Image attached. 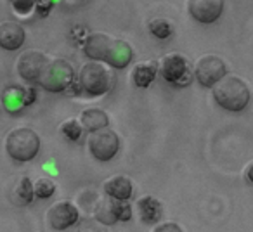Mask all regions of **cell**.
I'll return each mask as SVG.
<instances>
[{
    "mask_svg": "<svg viewBox=\"0 0 253 232\" xmlns=\"http://www.w3.org/2000/svg\"><path fill=\"white\" fill-rule=\"evenodd\" d=\"M84 50L87 54V57H90L92 61L109 64L111 68L122 70L126 64H130L134 52L132 47L123 40L111 39L106 33H90L87 35L84 43Z\"/></svg>",
    "mask_w": 253,
    "mask_h": 232,
    "instance_id": "6da1fadb",
    "label": "cell"
},
{
    "mask_svg": "<svg viewBox=\"0 0 253 232\" xmlns=\"http://www.w3.org/2000/svg\"><path fill=\"white\" fill-rule=\"evenodd\" d=\"M211 88H213V97L217 104L232 113L243 111L252 99L248 85L236 75H225Z\"/></svg>",
    "mask_w": 253,
    "mask_h": 232,
    "instance_id": "7a4b0ae2",
    "label": "cell"
},
{
    "mask_svg": "<svg viewBox=\"0 0 253 232\" xmlns=\"http://www.w3.org/2000/svg\"><path fill=\"white\" fill-rule=\"evenodd\" d=\"M5 151L14 161H32L40 151V137L33 128L19 127L5 137Z\"/></svg>",
    "mask_w": 253,
    "mask_h": 232,
    "instance_id": "3957f363",
    "label": "cell"
},
{
    "mask_svg": "<svg viewBox=\"0 0 253 232\" xmlns=\"http://www.w3.org/2000/svg\"><path fill=\"white\" fill-rule=\"evenodd\" d=\"M75 81L73 66L66 59H50L47 68L43 70L42 77L39 80V85L47 92L59 94L66 92Z\"/></svg>",
    "mask_w": 253,
    "mask_h": 232,
    "instance_id": "277c9868",
    "label": "cell"
},
{
    "mask_svg": "<svg viewBox=\"0 0 253 232\" xmlns=\"http://www.w3.org/2000/svg\"><path fill=\"white\" fill-rule=\"evenodd\" d=\"M78 83L84 92H88L90 95H102L111 88L113 77L101 63H90L84 64L78 75Z\"/></svg>",
    "mask_w": 253,
    "mask_h": 232,
    "instance_id": "5b68a950",
    "label": "cell"
},
{
    "mask_svg": "<svg viewBox=\"0 0 253 232\" xmlns=\"http://www.w3.org/2000/svg\"><path fill=\"white\" fill-rule=\"evenodd\" d=\"M158 73L165 78V81L177 87H186L193 80V75L187 68V59L180 54H167L158 61Z\"/></svg>",
    "mask_w": 253,
    "mask_h": 232,
    "instance_id": "8992f818",
    "label": "cell"
},
{
    "mask_svg": "<svg viewBox=\"0 0 253 232\" xmlns=\"http://www.w3.org/2000/svg\"><path fill=\"white\" fill-rule=\"evenodd\" d=\"M88 149L90 155L97 161H109L113 159L120 151V137L115 130L111 128H102L88 137Z\"/></svg>",
    "mask_w": 253,
    "mask_h": 232,
    "instance_id": "52a82bcc",
    "label": "cell"
},
{
    "mask_svg": "<svg viewBox=\"0 0 253 232\" xmlns=\"http://www.w3.org/2000/svg\"><path fill=\"white\" fill-rule=\"evenodd\" d=\"M227 75V66H225L224 59L218 56H203L196 61L194 64V78L200 81L201 87L211 88L217 81Z\"/></svg>",
    "mask_w": 253,
    "mask_h": 232,
    "instance_id": "ba28073f",
    "label": "cell"
},
{
    "mask_svg": "<svg viewBox=\"0 0 253 232\" xmlns=\"http://www.w3.org/2000/svg\"><path fill=\"white\" fill-rule=\"evenodd\" d=\"M49 61H50L49 57L43 52H40V50H26V52H23L18 57L16 70H18V75L23 80L32 81V83H39L40 77H42Z\"/></svg>",
    "mask_w": 253,
    "mask_h": 232,
    "instance_id": "9c48e42d",
    "label": "cell"
},
{
    "mask_svg": "<svg viewBox=\"0 0 253 232\" xmlns=\"http://www.w3.org/2000/svg\"><path fill=\"white\" fill-rule=\"evenodd\" d=\"M37 99V92L33 87H19V85H11L4 88L0 94V104L4 106L7 113H19L26 106L33 104Z\"/></svg>",
    "mask_w": 253,
    "mask_h": 232,
    "instance_id": "30bf717a",
    "label": "cell"
},
{
    "mask_svg": "<svg viewBox=\"0 0 253 232\" xmlns=\"http://www.w3.org/2000/svg\"><path fill=\"white\" fill-rule=\"evenodd\" d=\"M80 220V211L71 201H59L47 211V222L54 231H64L73 227Z\"/></svg>",
    "mask_w": 253,
    "mask_h": 232,
    "instance_id": "8fae6325",
    "label": "cell"
},
{
    "mask_svg": "<svg viewBox=\"0 0 253 232\" xmlns=\"http://www.w3.org/2000/svg\"><path fill=\"white\" fill-rule=\"evenodd\" d=\"M187 7L196 21L203 25H211L220 18L224 11V2L222 0H191Z\"/></svg>",
    "mask_w": 253,
    "mask_h": 232,
    "instance_id": "7c38bea8",
    "label": "cell"
},
{
    "mask_svg": "<svg viewBox=\"0 0 253 232\" xmlns=\"http://www.w3.org/2000/svg\"><path fill=\"white\" fill-rule=\"evenodd\" d=\"M26 33L19 23L4 21L0 23V47L4 50H18L25 43Z\"/></svg>",
    "mask_w": 253,
    "mask_h": 232,
    "instance_id": "4fadbf2b",
    "label": "cell"
},
{
    "mask_svg": "<svg viewBox=\"0 0 253 232\" xmlns=\"http://www.w3.org/2000/svg\"><path fill=\"white\" fill-rule=\"evenodd\" d=\"M106 196L116 201H128L134 193V186H132L130 179H126L123 175H113L102 184Z\"/></svg>",
    "mask_w": 253,
    "mask_h": 232,
    "instance_id": "5bb4252c",
    "label": "cell"
},
{
    "mask_svg": "<svg viewBox=\"0 0 253 232\" xmlns=\"http://www.w3.org/2000/svg\"><path fill=\"white\" fill-rule=\"evenodd\" d=\"M78 123L82 125V128H84L85 132L94 134V132L102 130V128H108L109 118L102 109L92 108V109H85V111H82Z\"/></svg>",
    "mask_w": 253,
    "mask_h": 232,
    "instance_id": "9a60e30c",
    "label": "cell"
},
{
    "mask_svg": "<svg viewBox=\"0 0 253 232\" xmlns=\"http://www.w3.org/2000/svg\"><path fill=\"white\" fill-rule=\"evenodd\" d=\"M158 61H144V63H139L137 66L132 71V80H134L135 87L146 88L155 81L156 75H158Z\"/></svg>",
    "mask_w": 253,
    "mask_h": 232,
    "instance_id": "2e32d148",
    "label": "cell"
},
{
    "mask_svg": "<svg viewBox=\"0 0 253 232\" xmlns=\"http://www.w3.org/2000/svg\"><path fill=\"white\" fill-rule=\"evenodd\" d=\"M137 208H139V213H141L142 222L146 224H156V222L162 218L163 213V208L162 203H160L156 197L153 196H144L137 201Z\"/></svg>",
    "mask_w": 253,
    "mask_h": 232,
    "instance_id": "e0dca14e",
    "label": "cell"
},
{
    "mask_svg": "<svg viewBox=\"0 0 253 232\" xmlns=\"http://www.w3.org/2000/svg\"><path fill=\"white\" fill-rule=\"evenodd\" d=\"M94 218L102 225L116 224L118 218H116V215H115V199H111V197H108V196L102 197L94 210Z\"/></svg>",
    "mask_w": 253,
    "mask_h": 232,
    "instance_id": "ac0fdd59",
    "label": "cell"
},
{
    "mask_svg": "<svg viewBox=\"0 0 253 232\" xmlns=\"http://www.w3.org/2000/svg\"><path fill=\"white\" fill-rule=\"evenodd\" d=\"M35 197L33 194V184L28 177H21L16 184V187L12 189V201L16 204H30Z\"/></svg>",
    "mask_w": 253,
    "mask_h": 232,
    "instance_id": "d6986e66",
    "label": "cell"
},
{
    "mask_svg": "<svg viewBox=\"0 0 253 232\" xmlns=\"http://www.w3.org/2000/svg\"><path fill=\"white\" fill-rule=\"evenodd\" d=\"M149 32H151L153 37L160 40H167L169 37H172L173 33V26L169 19H163V18H156L149 23Z\"/></svg>",
    "mask_w": 253,
    "mask_h": 232,
    "instance_id": "ffe728a7",
    "label": "cell"
},
{
    "mask_svg": "<svg viewBox=\"0 0 253 232\" xmlns=\"http://www.w3.org/2000/svg\"><path fill=\"white\" fill-rule=\"evenodd\" d=\"M54 193H56V184L47 177H42L33 184V194L39 199H49Z\"/></svg>",
    "mask_w": 253,
    "mask_h": 232,
    "instance_id": "44dd1931",
    "label": "cell"
},
{
    "mask_svg": "<svg viewBox=\"0 0 253 232\" xmlns=\"http://www.w3.org/2000/svg\"><path fill=\"white\" fill-rule=\"evenodd\" d=\"M61 132H63V135L68 139V141H78V139L82 137L84 128H82V125L78 123V120H66L63 125H61Z\"/></svg>",
    "mask_w": 253,
    "mask_h": 232,
    "instance_id": "7402d4cb",
    "label": "cell"
},
{
    "mask_svg": "<svg viewBox=\"0 0 253 232\" xmlns=\"http://www.w3.org/2000/svg\"><path fill=\"white\" fill-rule=\"evenodd\" d=\"M115 215L118 220L126 222L132 218V206L128 201H116L115 199Z\"/></svg>",
    "mask_w": 253,
    "mask_h": 232,
    "instance_id": "603a6c76",
    "label": "cell"
},
{
    "mask_svg": "<svg viewBox=\"0 0 253 232\" xmlns=\"http://www.w3.org/2000/svg\"><path fill=\"white\" fill-rule=\"evenodd\" d=\"M78 232H108V231L95 218H85L80 224V227H78Z\"/></svg>",
    "mask_w": 253,
    "mask_h": 232,
    "instance_id": "cb8c5ba5",
    "label": "cell"
},
{
    "mask_svg": "<svg viewBox=\"0 0 253 232\" xmlns=\"http://www.w3.org/2000/svg\"><path fill=\"white\" fill-rule=\"evenodd\" d=\"M54 7V2L52 0H40V2H35V11L39 16H42V18H45L47 14H49L50 11H52Z\"/></svg>",
    "mask_w": 253,
    "mask_h": 232,
    "instance_id": "d4e9b609",
    "label": "cell"
},
{
    "mask_svg": "<svg viewBox=\"0 0 253 232\" xmlns=\"http://www.w3.org/2000/svg\"><path fill=\"white\" fill-rule=\"evenodd\" d=\"M12 7H14V11L19 12V14H28L30 11H33V9H35V2H32V0H28V2L14 0V2H12Z\"/></svg>",
    "mask_w": 253,
    "mask_h": 232,
    "instance_id": "484cf974",
    "label": "cell"
},
{
    "mask_svg": "<svg viewBox=\"0 0 253 232\" xmlns=\"http://www.w3.org/2000/svg\"><path fill=\"white\" fill-rule=\"evenodd\" d=\"M155 232H184V231L177 224H173V222H165V224H160L155 229Z\"/></svg>",
    "mask_w": 253,
    "mask_h": 232,
    "instance_id": "4316f807",
    "label": "cell"
},
{
    "mask_svg": "<svg viewBox=\"0 0 253 232\" xmlns=\"http://www.w3.org/2000/svg\"><path fill=\"white\" fill-rule=\"evenodd\" d=\"M246 179H248L250 182L253 184V163L248 166V168H246Z\"/></svg>",
    "mask_w": 253,
    "mask_h": 232,
    "instance_id": "83f0119b",
    "label": "cell"
},
{
    "mask_svg": "<svg viewBox=\"0 0 253 232\" xmlns=\"http://www.w3.org/2000/svg\"><path fill=\"white\" fill-rule=\"evenodd\" d=\"M0 106H2V104H0Z\"/></svg>",
    "mask_w": 253,
    "mask_h": 232,
    "instance_id": "f1b7e54d",
    "label": "cell"
}]
</instances>
